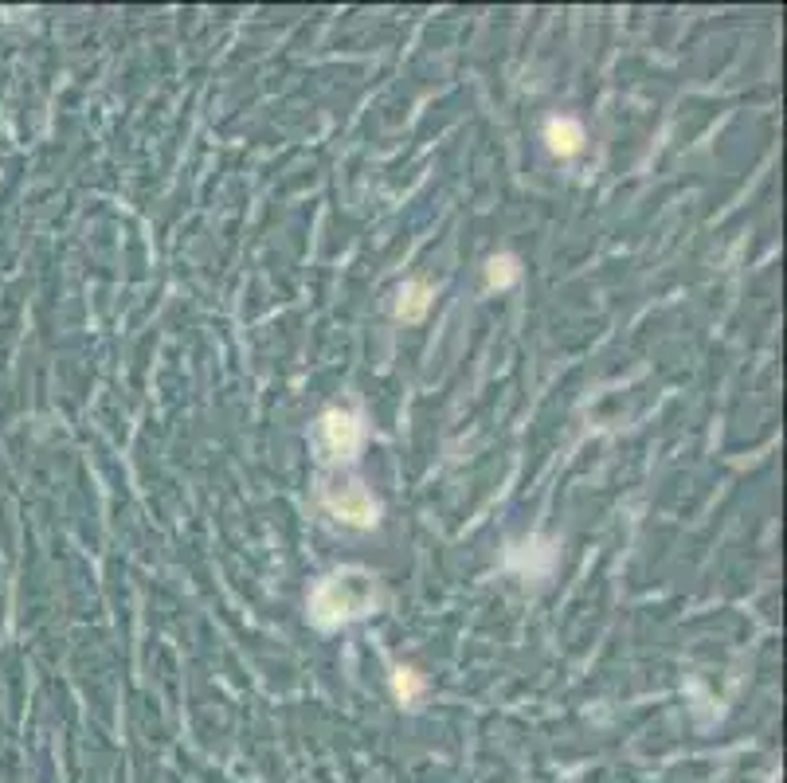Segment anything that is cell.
<instances>
[{
  "label": "cell",
  "instance_id": "obj_1",
  "mask_svg": "<svg viewBox=\"0 0 787 783\" xmlns=\"http://www.w3.org/2000/svg\"><path fill=\"white\" fill-rule=\"evenodd\" d=\"M376 607V584L369 572H337L325 576L310 596V619L318 627H341Z\"/></svg>",
  "mask_w": 787,
  "mask_h": 783
},
{
  "label": "cell",
  "instance_id": "obj_2",
  "mask_svg": "<svg viewBox=\"0 0 787 783\" xmlns=\"http://www.w3.org/2000/svg\"><path fill=\"white\" fill-rule=\"evenodd\" d=\"M365 439V427L353 412H325L318 423V443L329 459H353Z\"/></svg>",
  "mask_w": 787,
  "mask_h": 783
},
{
  "label": "cell",
  "instance_id": "obj_3",
  "mask_svg": "<svg viewBox=\"0 0 787 783\" xmlns=\"http://www.w3.org/2000/svg\"><path fill=\"white\" fill-rule=\"evenodd\" d=\"M329 513H337L341 521H349V525H361V529H369L376 525V517H380V506L372 502V494L365 486H357V482H345V486H329L322 494Z\"/></svg>",
  "mask_w": 787,
  "mask_h": 783
},
{
  "label": "cell",
  "instance_id": "obj_4",
  "mask_svg": "<svg viewBox=\"0 0 787 783\" xmlns=\"http://www.w3.org/2000/svg\"><path fill=\"white\" fill-rule=\"evenodd\" d=\"M431 298H435L431 282H423V278L404 282V290H400V302H396V314H400V322H423V318H427V310H431Z\"/></svg>",
  "mask_w": 787,
  "mask_h": 783
},
{
  "label": "cell",
  "instance_id": "obj_5",
  "mask_svg": "<svg viewBox=\"0 0 787 783\" xmlns=\"http://www.w3.org/2000/svg\"><path fill=\"white\" fill-rule=\"evenodd\" d=\"M545 138H549V149H553V153L568 157V153H576V149H580L584 130H580L572 118H553V122L545 126Z\"/></svg>",
  "mask_w": 787,
  "mask_h": 783
},
{
  "label": "cell",
  "instance_id": "obj_6",
  "mask_svg": "<svg viewBox=\"0 0 787 783\" xmlns=\"http://www.w3.org/2000/svg\"><path fill=\"white\" fill-rule=\"evenodd\" d=\"M517 275H521V267H517L513 255H494L490 267H486V286H490V290H502V286L517 282Z\"/></svg>",
  "mask_w": 787,
  "mask_h": 783
},
{
  "label": "cell",
  "instance_id": "obj_7",
  "mask_svg": "<svg viewBox=\"0 0 787 783\" xmlns=\"http://www.w3.org/2000/svg\"><path fill=\"white\" fill-rule=\"evenodd\" d=\"M392 682H396V697H400V701H412V697H416V693L423 690L416 674H412V670H404V666L396 670V678H392Z\"/></svg>",
  "mask_w": 787,
  "mask_h": 783
}]
</instances>
